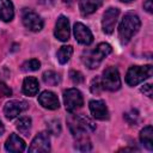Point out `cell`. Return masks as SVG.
Returning a JSON list of instances; mask_svg holds the SVG:
<instances>
[{"instance_id": "obj_1", "label": "cell", "mask_w": 153, "mask_h": 153, "mask_svg": "<svg viewBox=\"0 0 153 153\" xmlns=\"http://www.w3.org/2000/svg\"><path fill=\"white\" fill-rule=\"evenodd\" d=\"M141 22L140 18L134 13H127L122 18L118 25V38L122 44H127L133 36L140 30Z\"/></svg>"}, {"instance_id": "obj_2", "label": "cell", "mask_w": 153, "mask_h": 153, "mask_svg": "<svg viewBox=\"0 0 153 153\" xmlns=\"http://www.w3.org/2000/svg\"><path fill=\"white\" fill-rule=\"evenodd\" d=\"M111 45L109 43L103 42L99 43L94 49L85 51L81 56V60L86 67H88L90 69H96L102 63V61L111 53Z\"/></svg>"}, {"instance_id": "obj_3", "label": "cell", "mask_w": 153, "mask_h": 153, "mask_svg": "<svg viewBox=\"0 0 153 153\" xmlns=\"http://www.w3.org/2000/svg\"><path fill=\"white\" fill-rule=\"evenodd\" d=\"M67 124L74 137L87 135L88 133L96 130V124L88 117H85V116L71 115L67 118Z\"/></svg>"}, {"instance_id": "obj_4", "label": "cell", "mask_w": 153, "mask_h": 153, "mask_svg": "<svg viewBox=\"0 0 153 153\" xmlns=\"http://www.w3.org/2000/svg\"><path fill=\"white\" fill-rule=\"evenodd\" d=\"M153 73V68L151 65L146 66H131L126 74V82L129 86H136L151 78Z\"/></svg>"}, {"instance_id": "obj_5", "label": "cell", "mask_w": 153, "mask_h": 153, "mask_svg": "<svg viewBox=\"0 0 153 153\" xmlns=\"http://www.w3.org/2000/svg\"><path fill=\"white\" fill-rule=\"evenodd\" d=\"M102 81V86L103 90H108V91H117L121 87V76L120 73L117 71L116 67H108L104 69L103 72V76L100 78Z\"/></svg>"}, {"instance_id": "obj_6", "label": "cell", "mask_w": 153, "mask_h": 153, "mask_svg": "<svg viewBox=\"0 0 153 153\" xmlns=\"http://www.w3.org/2000/svg\"><path fill=\"white\" fill-rule=\"evenodd\" d=\"M63 103L68 112H74L84 105V98L78 88H67L63 91Z\"/></svg>"}, {"instance_id": "obj_7", "label": "cell", "mask_w": 153, "mask_h": 153, "mask_svg": "<svg viewBox=\"0 0 153 153\" xmlns=\"http://www.w3.org/2000/svg\"><path fill=\"white\" fill-rule=\"evenodd\" d=\"M22 22L24 24V26L26 29H29L30 31H33V32H37V31H41L43 29V25H44V22L43 19L33 11L29 10V8H24L23 12H22Z\"/></svg>"}, {"instance_id": "obj_8", "label": "cell", "mask_w": 153, "mask_h": 153, "mask_svg": "<svg viewBox=\"0 0 153 153\" xmlns=\"http://www.w3.org/2000/svg\"><path fill=\"white\" fill-rule=\"evenodd\" d=\"M120 16V10L116 7H109L104 13H103V19H102V29L104 33H112L115 25L117 23Z\"/></svg>"}, {"instance_id": "obj_9", "label": "cell", "mask_w": 153, "mask_h": 153, "mask_svg": "<svg viewBox=\"0 0 153 153\" xmlns=\"http://www.w3.org/2000/svg\"><path fill=\"white\" fill-rule=\"evenodd\" d=\"M50 151V136H49V131H41L38 133L30 147H29V152H37V153H43V152H49Z\"/></svg>"}, {"instance_id": "obj_10", "label": "cell", "mask_w": 153, "mask_h": 153, "mask_svg": "<svg viewBox=\"0 0 153 153\" xmlns=\"http://www.w3.org/2000/svg\"><path fill=\"white\" fill-rule=\"evenodd\" d=\"M29 105L24 100H10L4 106V115L6 116L7 120H13L19 114L25 111Z\"/></svg>"}, {"instance_id": "obj_11", "label": "cell", "mask_w": 153, "mask_h": 153, "mask_svg": "<svg viewBox=\"0 0 153 153\" xmlns=\"http://www.w3.org/2000/svg\"><path fill=\"white\" fill-rule=\"evenodd\" d=\"M73 32L76 42H79L80 44L90 45L93 42V35L91 30L82 23H75L73 26Z\"/></svg>"}, {"instance_id": "obj_12", "label": "cell", "mask_w": 153, "mask_h": 153, "mask_svg": "<svg viewBox=\"0 0 153 153\" xmlns=\"http://www.w3.org/2000/svg\"><path fill=\"white\" fill-rule=\"evenodd\" d=\"M55 37L61 41V42H66L69 39L71 36V27H69V20L67 17L65 16H60L56 20L55 24V31H54Z\"/></svg>"}, {"instance_id": "obj_13", "label": "cell", "mask_w": 153, "mask_h": 153, "mask_svg": "<svg viewBox=\"0 0 153 153\" xmlns=\"http://www.w3.org/2000/svg\"><path fill=\"white\" fill-rule=\"evenodd\" d=\"M88 108H90V112L91 115L100 121L108 120L109 118V110L105 105V103L100 99H92L88 103Z\"/></svg>"}, {"instance_id": "obj_14", "label": "cell", "mask_w": 153, "mask_h": 153, "mask_svg": "<svg viewBox=\"0 0 153 153\" xmlns=\"http://www.w3.org/2000/svg\"><path fill=\"white\" fill-rule=\"evenodd\" d=\"M38 102L44 109H48V110H56L60 108L59 98L51 91H43L38 96Z\"/></svg>"}, {"instance_id": "obj_15", "label": "cell", "mask_w": 153, "mask_h": 153, "mask_svg": "<svg viewBox=\"0 0 153 153\" xmlns=\"http://www.w3.org/2000/svg\"><path fill=\"white\" fill-rule=\"evenodd\" d=\"M5 148H6V151L12 152V153H19L25 149V142L17 134H11L10 137L6 140Z\"/></svg>"}, {"instance_id": "obj_16", "label": "cell", "mask_w": 153, "mask_h": 153, "mask_svg": "<svg viewBox=\"0 0 153 153\" xmlns=\"http://www.w3.org/2000/svg\"><path fill=\"white\" fill-rule=\"evenodd\" d=\"M103 4V0H79V10L82 16H90Z\"/></svg>"}, {"instance_id": "obj_17", "label": "cell", "mask_w": 153, "mask_h": 153, "mask_svg": "<svg viewBox=\"0 0 153 153\" xmlns=\"http://www.w3.org/2000/svg\"><path fill=\"white\" fill-rule=\"evenodd\" d=\"M14 17V7L11 0H0V19L2 22H11Z\"/></svg>"}, {"instance_id": "obj_18", "label": "cell", "mask_w": 153, "mask_h": 153, "mask_svg": "<svg viewBox=\"0 0 153 153\" xmlns=\"http://www.w3.org/2000/svg\"><path fill=\"white\" fill-rule=\"evenodd\" d=\"M38 88H39L38 80L35 76H26L24 79V81H23V93L24 94H26L29 97L36 96L38 92Z\"/></svg>"}, {"instance_id": "obj_19", "label": "cell", "mask_w": 153, "mask_h": 153, "mask_svg": "<svg viewBox=\"0 0 153 153\" xmlns=\"http://www.w3.org/2000/svg\"><path fill=\"white\" fill-rule=\"evenodd\" d=\"M140 141L148 151H153V128H152V126H147L140 131Z\"/></svg>"}, {"instance_id": "obj_20", "label": "cell", "mask_w": 153, "mask_h": 153, "mask_svg": "<svg viewBox=\"0 0 153 153\" xmlns=\"http://www.w3.org/2000/svg\"><path fill=\"white\" fill-rule=\"evenodd\" d=\"M73 54V47L72 45H63L61 47L57 53H56V57H57V61L61 63V65H65L69 61L71 56Z\"/></svg>"}, {"instance_id": "obj_21", "label": "cell", "mask_w": 153, "mask_h": 153, "mask_svg": "<svg viewBox=\"0 0 153 153\" xmlns=\"http://www.w3.org/2000/svg\"><path fill=\"white\" fill-rule=\"evenodd\" d=\"M74 148L81 152H87L92 149V143L88 139L87 135H81L75 137V143H74Z\"/></svg>"}, {"instance_id": "obj_22", "label": "cell", "mask_w": 153, "mask_h": 153, "mask_svg": "<svg viewBox=\"0 0 153 153\" xmlns=\"http://www.w3.org/2000/svg\"><path fill=\"white\" fill-rule=\"evenodd\" d=\"M42 76H43V81L47 85H50V86H56L61 81L60 74L56 73V72H54V71H45Z\"/></svg>"}, {"instance_id": "obj_23", "label": "cell", "mask_w": 153, "mask_h": 153, "mask_svg": "<svg viewBox=\"0 0 153 153\" xmlns=\"http://www.w3.org/2000/svg\"><path fill=\"white\" fill-rule=\"evenodd\" d=\"M16 127L19 130V133H22L24 135H29L30 129H31V118L30 117H20L17 121Z\"/></svg>"}, {"instance_id": "obj_24", "label": "cell", "mask_w": 153, "mask_h": 153, "mask_svg": "<svg viewBox=\"0 0 153 153\" xmlns=\"http://www.w3.org/2000/svg\"><path fill=\"white\" fill-rule=\"evenodd\" d=\"M39 67H41V62L37 59H31V60L25 61L20 68L23 72H33V71L39 69Z\"/></svg>"}, {"instance_id": "obj_25", "label": "cell", "mask_w": 153, "mask_h": 153, "mask_svg": "<svg viewBox=\"0 0 153 153\" xmlns=\"http://www.w3.org/2000/svg\"><path fill=\"white\" fill-rule=\"evenodd\" d=\"M48 131L54 135H59L61 131V124L57 120H51L48 122Z\"/></svg>"}, {"instance_id": "obj_26", "label": "cell", "mask_w": 153, "mask_h": 153, "mask_svg": "<svg viewBox=\"0 0 153 153\" xmlns=\"http://www.w3.org/2000/svg\"><path fill=\"white\" fill-rule=\"evenodd\" d=\"M102 91H103V86H102L100 78L99 76H96L92 80V82H91V92L92 93H96V94H99Z\"/></svg>"}, {"instance_id": "obj_27", "label": "cell", "mask_w": 153, "mask_h": 153, "mask_svg": "<svg viewBox=\"0 0 153 153\" xmlns=\"http://www.w3.org/2000/svg\"><path fill=\"white\" fill-rule=\"evenodd\" d=\"M69 76H71V80L74 82V84H81L84 81V75L82 73H80L79 71H71L69 72Z\"/></svg>"}, {"instance_id": "obj_28", "label": "cell", "mask_w": 153, "mask_h": 153, "mask_svg": "<svg viewBox=\"0 0 153 153\" xmlns=\"http://www.w3.org/2000/svg\"><path fill=\"white\" fill-rule=\"evenodd\" d=\"M12 94V90L2 81V80H0V97H10Z\"/></svg>"}, {"instance_id": "obj_29", "label": "cell", "mask_w": 153, "mask_h": 153, "mask_svg": "<svg viewBox=\"0 0 153 153\" xmlns=\"http://www.w3.org/2000/svg\"><path fill=\"white\" fill-rule=\"evenodd\" d=\"M137 112L136 111H131V112H128L126 114V120L129 122V123H136L137 121Z\"/></svg>"}, {"instance_id": "obj_30", "label": "cell", "mask_w": 153, "mask_h": 153, "mask_svg": "<svg viewBox=\"0 0 153 153\" xmlns=\"http://www.w3.org/2000/svg\"><path fill=\"white\" fill-rule=\"evenodd\" d=\"M141 92L143 94H146L148 98H152V85L151 84H146L141 87Z\"/></svg>"}, {"instance_id": "obj_31", "label": "cell", "mask_w": 153, "mask_h": 153, "mask_svg": "<svg viewBox=\"0 0 153 153\" xmlns=\"http://www.w3.org/2000/svg\"><path fill=\"white\" fill-rule=\"evenodd\" d=\"M143 8H145L148 13H152V12H153V0H145V2H143Z\"/></svg>"}, {"instance_id": "obj_32", "label": "cell", "mask_w": 153, "mask_h": 153, "mask_svg": "<svg viewBox=\"0 0 153 153\" xmlns=\"http://www.w3.org/2000/svg\"><path fill=\"white\" fill-rule=\"evenodd\" d=\"M4 131H5V127H4L2 122L0 121V135H2V134H4Z\"/></svg>"}, {"instance_id": "obj_33", "label": "cell", "mask_w": 153, "mask_h": 153, "mask_svg": "<svg viewBox=\"0 0 153 153\" xmlns=\"http://www.w3.org/2000/svg\"><path fill=\"white\" fill-rule=\"evenodd\" d=\"M120 1H122V2H131L134 0H120Z\"/></svg>"}, {"instance_id": "obj_34", "label": "cell", "mask_w": 153, "mask_h": 153, "mask_svg": "<svg viewBox=\"0 0 153 153\" xmlns=\"http://www.w3.org/2000/svg\"><path fill=\"white\" fill-rule=\"evenodd\" d=\"M73 0H63V2H67V4H69V2H72Z\"/></svg>"}]
</instances>
